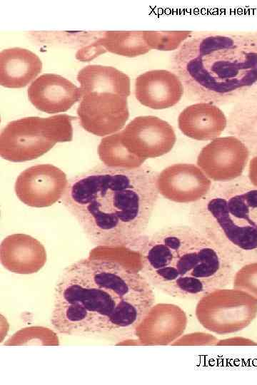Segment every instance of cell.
Listing matches in <instances>:
<instances>
[{
    "instance_id": "obj_1",
    "label": "cell",
    "mask_w": 257,
    "mask_h": 385,
    "mask_svg": "<svg viewBox=\"0 0 257 385\" xmlns=\"http://www.w3.org/2000/svg\"><path fill=\"white\" fill-rule=\"evenodd\" d=\"M155 302L136 248L96 246L59 277L51 324L66 336L128 334Z\"/></svg>"
},
{
    "instance_id": "obj_2",
    "label": "cell",
    "mask_w": 257,
    "mask_h": 385,
    "mask_svg": "<svg viewBox=\"0 0 257 385\" xmlns=\"http://www.w3.org/2000/svg\"><path fill=\"white\" fill-rule=\"evenodd\" d=\"M158 174L143 165H99L69 180L62 202L95 245L133 247L144 236L158 201Z\"/></svg>"
},
{
    "instance_id": "obj_3",
    "label": "cell",
    "mask_w": 257,
    "mask_h": 385,
    "mask_svg": "<svg viewBox=\"0 0 257 385\" xmlns=\"http://www.w3.org/2000/svg\"><path fill=\"white\" fill-rule=\"evenodd\" d=\"M151 285L173 297L199 300L227 287L234 265L192 225H177L143 236L134 246Z\"/></svg>"
},
{
    "instance_id": "obj_4",
    "label": "cell",
    "mask_w": 257,
    "mask_h": 385,
    "mask_svg": "<svg viewBox=\"0 0 257 385\" xmlns=\"http://www.w3.org/2000/svg\"><path fill=\"white\" fill-rule=\"evenodd\" d=\"M171 62L189 98L236 103L257 87V32L193 33Z\"/></svg>"
},
{
    "instance_id": "obj_5",
    "label": "cell",
    "mask_w": 257,
    "mask_h": 385,
    "mask_svg": "<svg viewBox=\"0 0 257 385\" xmlns=\"http://www.w3.org/2000/svg\"><path fill=\"white\" fill-rule=\"evenodd\" d=\"M189 217L234 265L257 261V188L250 182L213 183Z\"/></svg>"
},
{
    "instance_id": "obj_6",
    "label": "cell",
    "mask_w": 257,
    "mask_h": 385,
    "mask_svg": "<svg viewBox=\"0 0 257 385\" xmlns=\"http://www.w3.org/2000/svg\"><path fill=\"white\" fill-rule=\"evenodd\" d=\"M73 116L59 114L48 118L26 117L9 122L0 135V155L21 163L36 159L56 143L73 138Z\"/></svg>"
},
{
    "instance_id": "obj_7",
    "label": "cell",
    "mask_w": 257,
    "mask_h": 385,
    "mask_svg": "<svg viewBox=\"0 0 257 385\" xmlns=\"http://www.w3.org/2000/svg\"><path fill=\"white\" fill-rule=\"evenodd\" d=\"M257 315V300L248 293L226 287L216 289L199 300L196 307L198 322L218 334L239 332Z\"/></svg>"
},
{
    "instance_id": "obj_8",
    "label": "cell",
    "mask_w": 257,
    "mask_h": 385,
    "mask_svg": "<svg viewBox=\"0 0 257 385\" xmlns=\"http://www.w3.org/2000/svg\"><path fill=\"white\" fill-rule=\"evenodd\" d=\"M127 98L111 92L84 95L77 108L81 125L98 136L119 132L129 117Z\"/></svg>"
},
{
    "instance_id": "obj_9",
    "label": "cell",
    "mask_w": 257,
    "mask_h": 385,
    "mask_svg": "<svg viewBox=\"0 0 257 385\" xmlns=\"http://www.w3.org/2000/svg\"><path fill=\"white\" fill-rule=\"evenodd\" d=\"M250 155L247 146L237 137H218L201 150L196 163L211 181L225 183L241 177Z\"/></svg>"
},
{
    "instance_id": "obj_10",
    "label": "cell",
    "mask_w": 257,
    "mask_h": 385,
    "mask_svg": "<svg viewBox=\"0 0 257 385\" xmlns=\"http://www.w3.org/2000/svg\"><path fill=\"white\" fill-rule=\"evenodd\" d=\"M120 133L126 148L131 153L145 160L169 153L176 140L172 125L153 115L134 118Z\"/></svg>"
},
{
    "instance_id": "obj_11",
    "label": "cell",
    "mask_w": 257,
    "mask_h": 385,
    "mask_svg": "<svg viewBox=\"0 0 257 385\" xmlns=\"http://www.w3.org/2000/svg\"><path fill=\"white\" fill-rule=\"evenodd\" d=\"M66 175L51 164H39L24 170L17 177L16 195L25 205L46 207L60 200L67 187Z\"/></svg>"
},
{
    "instance_id": "obj_12",
    "label": "cell",
    "mask_w": 257,
    "mask_h": 385,
    "mask_svg": "<svg viewBox=\"0 0 257 385\" xmlns=\"http://www.w3.org/2000/svg\"><path fill=\"white\" fill-rule=\"evenodd\" d=\"M212 181L196 165L176 163L158 174L157 187L164 198L177 203H195L209 192Z\"/></svg>"
},
{
    "instance_id": "obj_13",
    "label": "cell",
    "mask_w": 257,
    "mask_h": 385,
    "mask_svg": "<svg viewBox=\"0 0 257 385\" xmlns=\"http://www.w3.org/2000/svg\"><path fill=\"white\" fill-rule=\"evenodd\" d=\"M28 98L38 110L47 113L65 112L82 98V92L66 78L44 73L28 88Z\"/></svg>"
},
{
    "instance_id": "obj_14",
    "label": "cell",
    "mask_w": 257,
    "mask_h": 385,
    "mask_svg": "<svg viewBox=\"0 0 257 385\" xmlns=\"http://www.w3.org/2000/svg\"><path fill=\"white\" fill-rule=\"evenodd\" d=\"M179 77L168 70L144 72L135 81V96L143 106L154 110L171 108L177 104L184 93Z\"/></svg>"
},
{
    "instance_id": "obj_15",
    "label": "cell",
    "mask_w": 257,
    "mask_h": 385,
    "mask_svg": "<svg viewBox=\"0 0 257 385\" xmlns=\"http://www.w3.org/2000/svg\"><path fill=\"white\" fill-rule=\"evenodd\" d=\"M187 318L183 310L171 304L153 305L136 328L135 333L142 344H168L185 331Z\"/></svg>"
},
{
    "instance_id": "obj_16",
    "label": "cell",
    "mask_w": 257,
    "mask_h": 385,
    "mask_svg": "<svg viewBox=\"0 0 257 385\" xmlns=\"http://www.w3.org/2000/svg\"><path fill=\"white\" fill-rule=\"evenodd\" d=\"M178 125L188 138L211 141L220 137L227 127L228 120L217 105L198 102L186 107L180 113Z\"/></svg>"
},
{
    "instance_id": "obj_17",
    "label": "cell",
    "mask_w": 257,
    "mask_h": 385,
    "mask_svg": "<svg viewBox=\"0 0 257 385\" xmlns=\"http://www.w3.org/2000/svg\"><path fill=\"white\" fill-rule=\"evenodd\" d=\"M3 266L18 274L38 272L46 261L44 245L36 239L25 234H13L4 239L0 247Z\"/></svg>"
},
{
    "instance_id": "obj_18",
    "label": "cell",
    "mask_w": 257,
    "mask_h": 385,
    "mask_svg": "<svg viewBox=\"0 0 257 385\" xmlns=\"http://www.w3.org/2000/svg\"><path fill=\"white\" fill-rule=\"evenodd\" d=\"M151 49L144 38V31H109L76 53V58L89 61L105 52L126 57H136Z\"/></svg>"
},
{
    "instance_id": "obj_19",
    "label": "cell",
    "mask_w": 257,
    "mask_h": 385,
    "mask_svg": "<svg viewBox=\"0 0 257 385\" xmlns=\"http://www.w3.org/2000/svg\"><path fill=\"white\" fill-rule=\"evenodd\" d=\"M41 69V59L30 50L14 47L0 53V84L5 88L25 87Z\"/></svg>"
},
{
    "instance_id": "obj_20",
    "label": "cell",
    "mask_w": 257,
    "mask_h": 385,
    "mask_svg": "<svg viewBox=\"0 0 257 385\" xmlns=\"http://www.w3.org/2000/svg\"><path fill=\"white\" fill-rule=\"evenodd\" d=\"M82 96L91 92H111L128 97L131 93L129 77L112 66L89 65L77 75Z\"/></svg>"
},
{
    "instance_id": "obj_21",
    "label": "cell",
    "mask_w": 257,
    "mask_h": 385,
    "mask_svg": "<svg viewBox=\"0 0 257 385\" xmlns=\"http://www.w3.org/2000/svg\"><path fill=\"white\" fill-rule=\"evenodd\" d=\"M227 125L231 135L243 141L251 155H257V87L236 103Z\"/></svg>"
},
{
    "instance_id": "obj_22",
    "label": "cell",
    "mask_w": 257,
    "mask_h": 385,
    "mask_svg": "<svg viewBox=\"0 0 257 385\" xmlns=\"http://www.w3.org/2000/svg\"><path fill=\"white\" fill-rule=\"evenodd\" d=\"M98 154L104 165L110 168H136L143 165L146 160L126 148L122 143L120 131L101 140Z\"/></svg>"
},
{
    "instance_id": "obj_23",
    "label": "cell",
    "mask_w": 257,
    "mask_h": 385,
    "mask_svg": "<svg viewBox=\"0 0 257 385\" xmlns=\"http://www.w3.org/2000/svg\"><path fill=\"white\" fill-rule=\"evenodd\" d=\"M193 33L191 31H144V38L151 49L169 51L178 50Z\"/></svg>"
},
{
    "instance_id": "obj_24",
    "label": "cell",
    "mask_w": 257,
    "mask_h": 385,
    "mask_svg": "<svg viewBox=\"0 0 257 385\" xmlns=\"http://www.w3.org/2000/svg\"><path fill=\"white\" fill-rule=\"evenodd\" d=\"M233 288L243 291L257 300V261L241 266L234 273Z\"/></svg>"
},
{
    "instance_id": "obj_25",
    "label": "cell",
    "mask_w": 257,
    "mask_h": 385,
    "mask_svg": "<svg viewBox=\"0 0 257 385\" xmlns=\"http://www.w3.org/2000/svg\"><path fill=\"white\" fill-rule=\"evenodd\" d=\"M248 180L257 188V155L253 156L248 165Z\"/></svg>"
}]
</instances>
